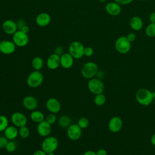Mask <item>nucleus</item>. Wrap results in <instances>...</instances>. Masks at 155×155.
<instances>
[{
  "instance_id": "nucleus-1",
  "label": "nucleus",
  "mask_w": 155,
  "mask_h": 155,
  "mask_svg": "<svg viewBox=\"0 0 155 155\" xmlns=\"http://www.w3.org/2000/svg\"><path fill=\"white\" fill-rule=\"evenodd\" d=\"M137 102L141 105H150L154 98L153 93L147 88H140L138 90L135 95Z\"/></svg>"
},
{
  "instance_id": "nucleus-2",
  "label": "nucleus",
  "mask_w": 155,
  "mask_h": 155,
  "mask_svg": "<svg viewBox=\"0 0 155 155\" xmlns=\"http://www.w3.org/2000/svg\"><path fill=\"white\" fill-rule=\"evenodd\" d=\"M26 81L28 87L33 88H38L42 85L44 81V76L41 71L34 70L28 74Z\"/></svg>"
},
{
  "instance_id": "nucleus-3",
  "label": "nucleus",
  "mask_w": 155,
  "mask_h": 155,
  "mask_svg": "<svg viewBox=\"0 0 155 155\" xmlns=\"http://www.w3.org/2000/svg\"><path fill=\"white\" fill-rule=\"evenodd\" d=\"M98 73V66L93 62H87L82 67V76L88 79L93 78Z\"/></svg>"
},
{
  "instance_id": "nucleus-4",
  "label": "nucleus",
  "mask_w": 155,
  "mask_h": 155,
  "mask_svg": "<svg viewBox=\"0 0 155 155\" xmlns=\"http://www.w3.org/2000/svg\"><path fill=\"white\" fill-rule=\"evenodd\" d=\"M58 140L56 137L48 136L43 140L41 148L46 153H53L58 148Z\"/></svg>"
},
{
  "instance_id": "nucleus-5",
  "label": "nucleus",
  "mask_w": 155,
  "mask_h": 155,
  "mask_svg": "<svg viewBox=\"0 0 155 155\" xmlns=\"http://www.w3.org/2000/svg\"><path fill=\"white\" fill-rule=\"evenodd\" d=\"M131 42L128 40L127 36L119 37L115 41L114 47L117 52L121 54L128 53L131 49Z\"/></svg>"
},
{
  "instance_id": "nucleus-6",
  "label": "nucleus",
  "mask_w": 155,
  "mask_h": 155,
  "mask_svg": "<svg viewBox=\"0 0 155 155\" xmlns=\"http://www.w3.org/2000/svg\"><path fill=\"white\" fill-rule=\"evenodd\" d=\"M84 46L79 41H73L68 46V53L74 59H81L84 56Z\"/></svg>"
},
{
  "instance_id": "nucleus-7",
  "label": "nucleus",
  "mask_w": 155,
  "mask_h": 155,
  "mask_svg": "<svg viewBox=\"0 0 155 155\" xmlns=\"http://www.w3.org/2000/svg\"><path fill=\"white\" fill-rule=\"evenodd\" d=\"M87 87L89 91L95 95L102 93L105 88L103 82L101 79L94 78H91L88 81Z\"/></svg>"
},
{
  "instance_id": "nucleus-8",
  "label": "nucleus",
  "mask_w": 155,
  "mask_h": 155,
  "mask_svg": "<svg viewBox=\"0 0 155 155\" xmlns=\"http://www.w3.org/2000/svg\"><path fill=\"white\" fill-rule=\"evenodd\" d=\"M13 42L19 47L26 46L29 41V38L27 33H24L21 30H17L13 35Z\"/></svg>"
},
{
  "instance_id": "nucleus-9",
  "label": "nucleus",
  "mask_w": 155,
  "mask_h": 155,
  "mask_svg": "<svg viewBox=\"0 0 155 155\" xmlns=\"http://www.w3.org/2000/svg\"><path fill=\"white\" fill-rule=\"evenodd\" d=\"M68 137L71 140H79L82 135V128L76 124H70L67 128Z\"/></svg>"
},
{
  "instance_id": "nucleus-10",
  "label": "nucleus",
  "mask_w": 155,
  "mask_h": 155,
  "mask_svg": "<svg viewBox=\"0 0 155 155\" xmlns=\"http://www.w3.org/2000/svg\"><path fill=\"white\" fill-rule=\"evenodd\" d=\"M11 121L13 125L20 128L25 126L27 123V117L21 112H15L11 116Z\"/></svg>"
},
{
  "instance_id": "nucleus-11",
  "label": "nucleus",
  "mask_w": 155,
  "mask_h": 155,
  "mask_svg": "<svg viewBox=\"0 0 155 155\" xmlns=\"http://www.w3.org/2000/svg\"><path fill=\"white\" fill-rule=\"evenodd\" d=\"M16 45L13 41L2 40L0 41V52L4 54H11L16 50Z\"/></svg>"
},
{
  "instance_id": "nucleus-12",
  "label": "nucleus",
  "mask_w": 155,
  "mask_h": 155,
  "mask_svg": "<svg viewBox=\"0 0 155 155\" xmlns=\"http://www.w3.org/2000/svg\"><path fill=\"white\" fill-rule=\"evenodd\" d=\"M123 126V122L122 119L119 116L112 117L108 124L109 130L112 133H117L120 131Z\"/></svg>"
},
{
  "instance_id": "nucleus-13",
  "label": "nucleus",
  "mask_w": 155,
  "mask_h": 155,
  "mask_svg": "<svg viewBox=\"0 0 155 155\" xmlns=\"http://www.w3.org/2000/svg\"><path fill=\"white\" fill-rule=\"evenodd\" d=\"M45 106L47 110L51 113H58L61 109L60 102L54 97H50L47 99L45 103Z\"/></svg>"
},
{
  "instance_id": "nucleus-14",
  "label": "nucleus",
  "mask_w": 155,
  "mask_h": 155,
  "mask_svg": "<svg viewBox=\"0 0 155 155\" xmlns=\"http://www.w3.org/2000/svg\"><path fill=\"white\" fill-rule=\"evenodd\" d=\"M22 105L24 107L30 111L36 110L38 106V99L31 95L26 96L22 100Z\"/></svg>"
},
{
  "instance_id": "nucleus-15",
  "label": "nucleus",
  "mask_w": 155,
  "mask_h": 155,
  "mask_svg": "<svg viewBox=\"0 0 155 155\" xmlns=\"http://www.w3.org/2000/svg\"><path fill=\"white\" fill-rule=\"evenodd\" d=\"M36 130L39 136L45 137L48 136L51 132V125L44 120L38 124Z\"/></svg>"
},
{
  "instance_id": "nucleus-16",
  "label": "nucleus",
  "mask_w": 155,
  "mask_h": 155,
  "mask_svg": "<svg viewBox=\"0 0 155 155\" xmlns=\"http://www.w3.org/2000/svg\"><path fill=\"white\" fill-rule=\"evenodd\" d=\"M2 28L4 33L10 35H13L18 30L17 24L11 19L5 20L2 24Z\"/></svg>"
},
{
  "instance_id": "nucleus-17",
  "label": "nucleus",
  "mask_w": 155,
  "mask_h": 155,
  "mask_svg": "<svg viewBox=\"0 0 155 155\" xmlns=\"http://www.w3.org/2000/svg\"><path fill=\"white\" fill-rule=\"evenodd\" d=\"M60 65L65 69L70 68L74 63L73 57L68 52L64 53L60 56Z\"/></svg>"
},
{
  "instance_id": "nucleus-18",
  "label": "nucleus",
  "mask_w": 155,
  "mask_h": 155,
  "mask_svg": "<svg viewBox=\"0 0 155 155\" xmlns=\"http://www.w3.org/2000/svg\"><path fill=\"white\" fill-rule=\"evenodd\" d=\"M105 10L107 13L113 16L119 15L121 12V6L116 2H110L106 4Z\"/></svg>"
},
{
  "instance_id": "nucleus-19",
  "label": "nucleus",
  "mask_w": 155,
  "mask_h": 155,
  "mask_svg": "<svg viewBox=\"0 0 155 155\" xmlns=\"http://www.w3.org/2000/svg\"><path fill=\"white\" fill-rule=\"evenodd\" d=\"M60 56L54 53L48 57L47 66L50 70H56L60 66Z\"/></svg>"
},
{
  "instance_id": "nucleus-20",
  "label": "nucleus",
  "mask_w": 155,
  "mask_h": 155,
  "mask_svg": "<svg viewBox=\"0 0 155 155\" xmlns=\"http://www.w3.org/2000/svg\"><path fill=\"white\" fill-rule=\"evenodd\" d=\"M51 22L50 15L45 12L38 14L36 18V23L39 27H45Z\"/></svg>"
},
{
  "instance_id": "nucleus-21",
  "label": "nucleus",
  "mask_w": 155,
  "mask_h": 155,
  "mask_svg": "<svg viewBox=\"0 0 155 155\" xmlns=\"http://www.w3.org/2000/svg\"><path fill=\"white\" fill-rule=\"evenodd\" d=\"M4 136L10 140H13L17 137L19 135L18 130L15 125L8 126L6 129L4 131Z\"/></svg>"
},
{
  "instance_id": "nucleus-22",
  "label": "nucleus",
  "mask_w": 155,
  "mask_h": 155,
  "mask_svg": "<svg viewBox=\"0 0 155 155\" xmlns=\"http://www.w3.org/2000/svg\"><path fill=\"white\" fill-rule=\"evenodd\" d=\"M143 25L142 19L137 16H134L130 20V26L134 31L140 30Z\"/></svg>"
},
{
  "instance_id": "nucleus-23",
  "label": "nucleus",
  "mask_w": 155,
  "mask_h": 155,
  "mask_svg": "<svg viewBox=\"0 0 155 155\" xmlns=\"http://www.w3.org/2000/svg\"><path fill=\"white\" fill-rule=\"evenodd\" d=\"M30 117L33 122L37 124L44 120L45 119V116L43 113L37 110L31 111V113L30 115Z\"/></svg>"
},
{
  "instance_id": "nucleus-24",
  "label": "nucleus",
  "mask_w": 155,
  "mask_h": 155,
  "mask_svg": "<svg viewBox=\"0 0 155 155\" xmlns=\"http://www.w3.org/2000/svg\"><path fill=\"white\" fill-rule=\"evenodd\" d=\"M31 66L35 70L39 71L44 66V61L39 56L35 57L31 61Z\"/></svg>"
},
{
  "instance_id": "nucleus-25",
  "label": "nucleus",
  "mask_w": 155,
  "mask_h": 155,
  "mask_svg": "<svg viewBox=\"0 0 155 155\" xmlns=\"http://www.w3.org/2000/svg\"><path fill=\"white\" fill-rule=\"evenodd\" d=\"M58 124L62 128H68L71 124V119L67 115H62L58 119Z\"/></svg>"
},
{
  "instance_id": "nucleus-26",
  "label": "nucleus",
  "mask_w": 155,
  "mask_h": 155,
  "mask_svg": "<svg viewBox=\"0 0 155 155\" xmlns=\"http://www.w3.org/2000/svg\"><path fill=\"white\" fill-rule=\"evenodd\" d=\"M106 102V97L102 93L96 94L94 98V103L97 106H102L105 104Z\"/></svg>"
},
{
  "instance_id": "nucleus-27",
  "label": "nucleus",
  "mask_w": 155,
  "mask_h": 155,
  "mask_svg": "<svg viewBox=\"0 0 155 155\" xmlns=\"http://www.w3.org/2000/svg\"><path fill=\"white\" fill-rule=\"evenodd\" d=\"M146 35L150 38H153L155 36V23L149 24L145 28Z\"/></svg>"
},
{
  "instance_id": "nucleus-28",
  "label": "nucleus",
  "mask_w": 155,
  "mask_h": 155,
  "mask_svg": "<svg viewBox=\"0 0 155 155\" xmlns=\"http://www.w3.org/2000/svg\"><path fill=\"white\" fill-rule=\"evenodd\" d=\"M18 132L19 136L22 139H26L30 135V130L28 128L26 127V125L19 128Z\"/></svg>"
},
{
  "instance_id": "nucleus-29",
  "label": "nucleus",
  "mask_w": 155,
  "mask_h": 155,
  "mask_svg": "<svg viewBox=\"0 0 155 155\" xmlns=\"http://www.w3.org/2000/svg\"><path fill=\"white\" fill-rule=\"evenodd\" d=\"M8 126V120L4 115H0V132L4 131Z\"/></svg>"
},
{
  "instance_id": "nucleus-30",
  "label": "nucleus",
  "mask_w": 155,
  "mask_h": 155,
  "mask_svg": "<svg viewBox=\"0 0 155 155\" xmlns=\"http://www.w3.org/2000/svg\"><path fill=\"white\" fill-rule=\"evenodd\" d=\"M89 120L87 118V117H81L78 121V123L77 124L82 128V129H85L86 128H87L89 125Z\"/></svg>"
},
{
  "instance_id": "nucleus-31",
  "label": "nucleus",
  "mask_w": 155,
  "mask_h": 155,
  "mask_svg": "<svg viewBox=\"0 0 155 155\" xmlns=\"http://www.w3.org/2000/svg\"><path fill=\"white\" fill-rule=\"evenodd\" d=\"M16 148V145L12 140L8 141L7 144L6 145V146L5 147V150L7 151H8V153H13V152H14L15 151Z\"/></svg>"
},
{
  "instance_id": "nucleus-32",
  "label": "nucleus",
  "mask_w": 155,
  "mask_h": 155,
  "mask_svg": "<svg viewBox=\"0 0 155 155\" xmlns=\"http://www.w3.org/2000/svg\"><path fill=\"white\" fill-rule=\"evenodd\" d=\"M56 120H57V117H56V114L54 113H50V114H49L47 116L46 119H45V120L51 125L54 124L56 122Z\"/></svg>"
},
{
  "instance_id": "nucleus-33",
  "label": "nucleus",
  "mask_w": 155,
  "mask_h": 155,
  "mask_svg": "<svg viewBox=\"0 0 155 155\" xmlns=\"http://www.w3.org/2000/svg\"><path fill=\"white\" fill-rule=\"evenodd\" d=\"M93 53H94V50L91 47H85L84 51V56H87V57H90V56H91L93 54Z\"/></svg>"
},
{
  "instance_id": "nucleus-34",
  "label": "nucleus",
  "mask_w": 155,
  "mask_h": 155,
  "mask_svg": "<svg viewBox=\"0 0 155 155\" xmlns=\"http://www.w3.org/2000/svg\"><path fill=\"white\" fill-rule=\"evenodd\" d=\"M8 140L5 136H0V149L5 148Z\"/></svg>"
},
{
  "instance_id": "nucleus-35",
  "label": "nucleus",
  "mask_w": 155,
  "mask_h": 155,
  "mask_svg": "<svg viewBox=\"0 0 155 155\" xmlns=\"http://www.w3.org/2000/svg\"><path fill=\"white\" fill-rule=\"evenodd\" d=\"M133 0H114V2H117L120 5H125L130 4Z\"/></svg>"
},
{
  "instance_id": "nucleus-36",
  "label": "nucleus",
  "mask_w": 155,
  "mask_h": 155,
  "mask_svg": "<svg viewBox=\"0 0 155 155\" xmlns=\"http://www.w3.org/2000/svg\"><path fill=\"white\" fill-rule=\"evenodd\" d=\"M127 38L128 39V40L131 42H133L136 40V36L134 33H129L127 35Z\"/></svg>"
},
{
  "instance_id": "nucleus-37",
  "label": "nucleus",
  "mask_w": 155,
  "mask_h": 155,
  "mask_svg": "<svg viewBox=\"0 0 155 155\" xmlns=\"http://www.w3.org/2000/svg\"><path fill=\"white\" fill-rule=\"evenodd\" d=\"M96 155H107V151L104 148L99 149L96 152Z\"/></svg>"
},
{
  "instance_id": "nucleus-38",
  "label": "nucleus",
  "mask_w": 155,
  "mask_h": 155,
  "mask_svg": "<svg viewBox=\"0 0 155 155\" xmlns=\"http://www.w3.org/2000/svg\"><path fill=\"white\" fill-rule=\"evenodd\" d=\"M54 53H56L59 56L62 54L64 53L62 47H57L54 50Z\"/></svg>"
},
{
  "instance_id": "nucleus-39",
  "label": "nucleus",
  "mask_w": 155,
  "mask_h": 155,
  "mask_svg": "<svg viewBox=\"0 0 155 155\" xmlns=\"http://www.w3.org/2000/svg\"><path fill=\"white\" fill-rule=\"evenodd\" d=\"M46 154L47 153L45 151H44L42 150H36L33 154V155H46Z\"/></svg>"
},
{
  "instance_id": "nucleus-40",
  "label": "nucleus",
  "mask_w": 155,
  "mask_h": 155,
  "mask_svg": "<svg viewBox=\"0 0 155 155\" xmlns=\"http://www.w3.org/2000/svg\"><path fill=\"white\" fill-rule=\"evenodd\" d=\"M149 20L151 23H155V12H153L150 15Z\"/></svg>"
},
{
  "instance_id": "nucleus-41",
  "label": "nucleus",
  "mask_w": 155,
  "mask_h": 155,
  "mask_svg": "<svg viewBox=\"0 0 155 155\" xmlns=\"http://www.w3.org/2000/svg\"><path fill=\"white\" fill-rule=\"evenodd\" d=\"M82 155H96V152L92 150H88L85 151Z\"/></svg>"
},
{
  "instance_id": "nucleus-42",
  "label": "nucleus",
  "mask_w": 155,
  "mask_h": 155,
  "mask_svg": "<svg viewBox=\"0 0 155 155\" xmlns=\"http://www.w3.org/2000/svg\"><path fill=\"white\" fill-rule=\"evenodd\" d=\"M20 30H21L22 31H24V33H27L28 31H29V27L27 25H24Z\"/></svg>"
},
{
  "instance_id": "nucleus-43",
  "label": "nucleus",
  "mask_w": 155,
  "mask_h": 155,
  "mask_svg": "<svg viewBox=\"0 0 155 155\" xmlns=\"http://www.w3.org/2000/svg\"><path fill=\"white\" fill-rule=\"evenodd\" d=\"M151 143L153 145L155 146V133L153 134V136L151 137Z\"/></svg>"
},
{
  "instance_id": "nucleus-44",
  "label": "nucleus",
  "mask_w": 155,
  "mask_h": 155,
  "mask_svg": "<svg viewBox=\"0 0 155 155\" xmlns=\"http://www.w3.org/2000/svg\"><path fill=\"white\" fill-rule=\"evenodd\" d=\"M46 155H56L54 153V152H53V153H47V154Z\"/></svg>"
},
{
  "instance_id": "nucleus-45",
  "label": "nucleus",
  "mask_w": 155,
  "mask_h": 155,
  "mask_svg": "<svg viewBox=\"0 0 155 155\" xmlns=\"http://www.w3.org/2000/svg\"><path fill=\"white\" fill-rule=\"evenodd\" d=\"M140 1H145V0H140Z\"/></svg>"
}]
</instances>
